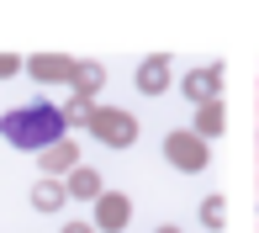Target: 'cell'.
Returning a JSON list of instances; mask_svg holds the SVG:
<instances>
[{"label": "cell", "mask_w": 259, "mask_h": 233, "mask_svg": "<svg viewBox=\"0 0 259 233\" xmlns=\"http://www.w3.org/2000/svg\"><path fill=\"white\" fill-rule=\"evenodd\" d=\"M74 191H79V196H96L101 180H96V175H74Z\"/></svg>", "instance_id": "obj_4"}, {"label": "cell", "mask_w": 259, "mask_h": 233, "mask_svg": "<svg viewBox=\"0 0 259 233\" xmlns=\"http://www.w3.org/2000/svg\"><path fill=\"white\" fill-rule=\"evenodd\" d=\"M0 133L11 138L16 148H48L58 133H64V116H58L48 101L42 106H21V111H6L0 116Z\"/></svg>", "instance_id": "obj_1"}, {"label": "cell", "mask_w": 259, "mask_h": 233, "mask_svg": "<svg viewBox=\"0 0 259 233\" xmlns=\"http://www.w3.org/2000/svg\"><path fill=\"white\" fill-rule=\"evenodd\" d=\"M169 159H175V165H191V170H196V165H201L206 154H201V148H196V138L175 133V138H169Z\"/></svg>", "instance_id": "obj_2"}, {"label": "cell", "mask_w": 259, "mask_h": 233, "mask_svg": "<svg viewBox=\"0 0 259 233\" xmlns=\"http://www.w3.org/2000/svg\"><path fill=\"white\" fill-rule=\"evenodd\" d=\"M96 122H101L106 133H111V138H116V143H122V138H127V122H122V116H96Z\"/></svg>", "instance_id": "obj_3"}]
</instances>
